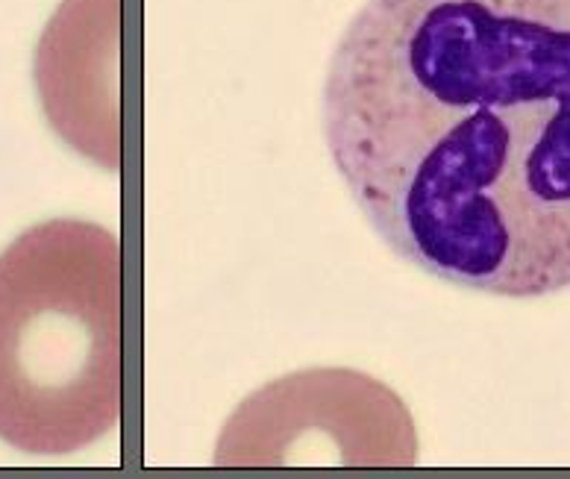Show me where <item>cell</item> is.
<instances>
[{"label":"cell","mask_w":570,"mask_h":479,"mask_svg":"<svg viewBox=\"0 0 570 479\" xmlns=\"http://www.w3.org/2000/svg\"><path fill=\"white\" fill-rule=\"evenodd\" d=\"M321 124L400 260L512 301L570 289V0H365Z\"/></svg>","instance_id":"1"},{"label":"cell","mask_w":570,"mask_h":479,"mask_svg":"<svg viewBox=\"0 0 570 479\" xmlns=\"http://www.w3.org/2000/svg\"><path fill=\"white\" fill-rule=\"evenodd\" d=\"M121 306L115 229L53 218L0 253V441L71 456L121 423Z\"/></svg>","instance_id":"2"},{"label":"cell","mask_w":570,"mask_h":479,"mask_svg":"<svg viewBox=\"0 0 570 479\" xmlns=\"http://www.w3.org/2000/svg\"><path fill=\"white\" fill-rule=\"evenodd\" d=\"M218 468H409L412 412L385 382L351 368H309L242 400L218 436Z\"/></svg>","instance_id":"3"},{"label":"cell","mask_w":570,"mask_h":479,"mask_svg":"<svg viewBox=\"0 0 570 479\" xmlns=\"http://www.w3.org/2000/svg\"><path fill=\"white\" fill-rule=\"evenodd\" d=\"M36 86L62 141L118 172V0H66L59 7L36 53Z\"/></svg>","instance_id":"4"}]
</instances>
